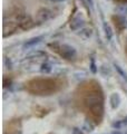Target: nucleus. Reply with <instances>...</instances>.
Listing matches in <instances>:
<instances>
[{"mask_svg":"<svg viewBox=\"0 0 127 134\" xmlns=\"http://www.w3.org/2000/svg\"><path fill=\"white\" fill-rule=\"evenodd\" d=\"M74 94L78 110L86 114L90 123L100 124L104 117V94L100 84L94 79L86 81L79 84Z\"/></svg>","mask_w":127,"mask_h":134,"instance_id":"1","label":"nucleus"},{"mask_svg":"<svg viewBox=\"0 0 127 134\" xmlns=\"http://www.w3.org/2000/svg\"><path fill=\"white\" fill-rule=\"evenodd\" d=\"M67 85L63 77H36L25 83V90L36 96H50L62 91Z\"/></svg>","mask_w":127,"mask_h":134,"instance_id":"2","label":"nucleus"},{"mask_svg":"<svg viewBox=\"0 0 127 134\" xmlns=\"http://www.w3.org/2000/svg\"><path fill=\"white\" fill-rule=\"evenodd\" d=\"M48 47L51 48L53 52L57 53L59 56L62 57L66 60H74L76 58V49L67 44H59V43H51L48 45Z\"/></svg>","mask_w":127,"mask_h":134,"instance_id":"3","label":"nucleus"},{"mask_svg":"<svg viewBox=\"0 0 127 134\" xmlns=\"http://www.w3.org/2000/svg\"><path fill=\"white\" fill-rule=\"evenodd\" d=\"M20 120H11L6 124L3 134H18L20 132Z\"/></svg>","mask_w":127,"mask_h":134,"instance_id":"4","label":"nucleus"},{"mask_svg":"<svg viewBox=\"0 0 127 134\" xmlns=\"http://www.w3.org/2000/svg\"><path fill=\"white\" fill-rule=\"evenodd\" d=\"M53 11L49 10L48 8H42V9H40L39 11H38L37 14V19L39 23H45L47 21V20H49L50 18H53Z\"/></svg>","mask_w":127,"mask_h":134,"instance_id":"5","label":"nucleus"},{"mask_svg":"<svg viewBox=\"0 0 127 134\" xmlns=\"http://www.w3.org/2000/svg\"><path fill=\"white\" fill-rule=\"evenodd\" d=\"M84 26V19L80 17H75L70 23V29L71 30H78Z\"/></svg>","mask_w":127,"mask_h":134,"instance_id":"6","label":"nucleus"},{"mask_svg":"<svg viewBox=\"0 0 127 134\" xmlns=\"http://www.w3.org/2000/svg\"><path fill=\"white\" fill-rule=\"evenodd\" d=\"M119 103H120V97H119V95H117V93H114V94L111 96V105H112V107H113V108L118 107Z\"/></svg>","mask_w":127,"mask_h":134,"instance_id":"7","label":"nucleus"},{"mask_svg":"<svg viewBox=\"0 0 127 134\" xmlns=\"http://www.w3.org/2000/svg\"><path fill=\"white\" fill-rule=\"evenodd\" d=\"M42 39V37L41 36H39V37H35V38H32V39H30L29 41H27L26 44H25V46L26 47H30V46H33V45H37L38 43H40V40Z\"/></svg>","mask_w":127,"mask_h":134,"instance_id":"8","label":"nucleus"},{"mask_svg":"<svg viewBox=\"0 0 127 134\" xmlns=\"http://www.w3.org/2000/svg\"><path fill=\"white\" fill-rule=\"evenodd\" d=\"M40 70L42 73H45V74H48V73L51 72V65H50L49 63H44V64L41 65Z\"/></svg>","mask_w":127,"mask_h":134,"instance_id":"9","label":"nucleus"},{"mask_svg":"<svg viewBox=\"0 0 127 134\" xmlns=\"http://www.w3.org/2000/svg\"><path fill=\"white\" fill-rule=\"evenodd\" d=\"M104 29H105V34H106V38L108 40H111L113 37V32H112L111 27H109L107 24H104Z\"/></svg>","mask_w":127,"mask_h":134,"instance_id":"10","label":"nucleus"},{"mask_svg":"<svg viewBox=\"0 0 127 134\" xmlns=\"http://www.w3.org/2000/svg\"><path fill=\"white\" fill-rule=\"evenodd\" d=\"M79 35H82L84 38H89L91 36V29H83V30L79 32Z\"/></svg>","mask_w":127,"mask_h":134,"instance_id":"11","label":"nucleus"},{"mask_svg":"<svg viewBox=\"0 0 127 134\" xmlns=\"http://www.w3.org/2000/svg\"><path fill=\"white\" fill-rule=\"evenodd\" d=\"M116 68H117V70H118V72H119V73H120V74L123 75V77H124V78H126V79H127V74H126V73H124V72H123L120 67L118 66V65H116Z\"/></svg>","mask_w":127,"mask_h":134,"instance_id":"12","label":"nucleus"},{"mask_svg":"<svg viewBox=\"0 0 127 134\" xmlns=\"http://www.w3.org/2000/svg\"><path fill=\"white\" fill-rule=\"evenodd\" d=\"M53 1H65V0H53Z\"/></svg>","mask_w":127,"mask_h":134,"instance_id":"13","label":"nucleus"},{"mask_svg":"<svg viewBox=\"0 0 127 134\" xmlns=\"http://www.w3.org/2000/svg\"><path fill=\"white\" fill-rule=\"evenodd\" d=\"M113 134H120V133H118V132H114Z\"/></svg>","mask_w":127,"mask_h":134,"instance_id":"14","label":"nucleus"},{"mask_svg":"<svg viewBox=\"0 0 127 134\" xmlns=\"http://www.w3.org/2000/svg\"><path fill=\"white\" fill-rule=\"evenodd\" d=\"M126 53H127V46H126Z\"/></svg>","mask_w":127,"mask_h":134,"instance_id":"15","label":"nucleus"}]
</instances>
